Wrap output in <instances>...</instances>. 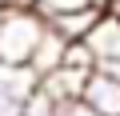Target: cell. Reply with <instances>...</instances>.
<instances>
[{"label":"cell","mask_w":120,"mask_h":116,"mask_svg":"<svg viewBox=\"0 0 120 116\" xmlns=\"http://www.w3.org/2000/svg\"><path fill=\"white\" fill-rule=\"evenodd\" d=\"M40 12H52V8H68V4H108V0H32Z\"/></svg>","instance_id":"obj_9"},{"label":"cell","mask_w":120,"mask_h":116,"mask_svg":"<svg viewBox=\"0 0 120 116\" xmlns=\"http://www.w3.org/2000/svg\"><path fill=\"white\" fill-rule=\"evenodd\" d=\"M8 4H32V0H0V8H8Z\"/></svg>","instance_id":"obj_11"},{"label":"cell","mask_w":120,"mask_h":116,"mask_svg":"<svg viewBox=\"0 0 120 116\" xmlns=\"http://www.w3.org/2000/svg\"><path fill=\"white\" fill-rule=\"evenodd\" d=\"M108 12H116V16H120V0H108Z\"/></svg>","instance_id":"obj_12"},{"label":"cell","mask_w":120,"mask_h":116,"mask_svg":"<svg viewBox=\"0 0 120 116\" xmlns=\"http://www.w3.org/2000/svg\"><path fill=\"white\" fill-rule=\"evenodd\" d=\"M64 116H100L96 108H88L84 100H72V104H64Z\"/></svg>","instance_id":"obj_10"},{"label":"cell","mask_w":120,"mask_h":116,"mask_svg":"<svg viewBox=\"0 0 120 116\" xmlns=\"http://www.w3.org/2000/svg\"><path fill=\"white\" fill-rule=\"evenodd\" d=\"M64 52H68V40L60 36V32H44V40H40V48H36V56H32V72L36 76H48V72H56L60 64H64Z\"/></svg>","instance_id":"obj_6"},{"label":"cell","mask_w":120,"mask_h":116,"mask_svg":"<svg viewBox=\"0 0 120 116\" xmlns=\"http://www.w3.org/2000/svg\"><path fill=\"white\" fill-rule=\"evenodd\" d=\"M80 100H84L88 108H96L100 116H120V80H112V76H104V72L92 68Z\"/></svg>","instance_id":"obj_5"},{"label":"cell","mask_w":120,"mask_h":116,"mask_svg":"<svg viewBox=\"0 0 120 116\" xmlns=\"http://www.w3.org/2000/svg\"><path fill=\"white\" fill-rule=\"evenodd\" d=\"M48 32V20L36 4H8L0 8V64L32 68V56Z\"/></svg>","instance_id":"obj_1"},{"label":"cell","mask_w":120,"mask_h":116,"mask_svg":"<svg viewBox=\"0 0 120 116\" xmlns=\"http://www.w3.org/2000/svg\"><path fill=\"white\" fill-rule=\"evenodd\" d=\"M88 52L96 64H108V60H120V16L116 12H104L100 24L88 32Z\"/></svg>","instance_id":"obj_4"},{"label":"cell","mask_w":120,"mask_h":116,"mask_svg":"<svg viewBox=\"0 0 120 116\" xmlns=\"http://www.w3.org/2000/svg\"><path fill=\"white\" fill-rule=\"evenodd\" d=\"M64 64H72V68H96V60H92V52H88V44H84V40H80V44H68Z\"/></svg>","instance_id":"obj_8"},{"label":"cell","mask_w":120,"mask_h":116,"mask_svg":"<svg viewBox=\"0 0 120 116\" xmlns=\"http://www.w3.org/2000/svg\"><path fill=\"white\" fill-rule=\"evenodd\" d=\"M104 12H108V4H68V8L44 12V20H48L52 32H60L68 44H80V40H88V32L100 24Z\"/></svg>","instance_id":"obj_2"},{"label":"cell","mask_w":120,"mask_h":116,"mask_svg":"<svg viewBox=\"0 0 120 116\" xmlns=\"http://www.w3.org/2000/svg\"><path fill=\"white\" fill-rule=\"evenodd\" d=\"M92 68H72V64H60L56 72L40 76V92H48L56 104H72L84 96V84H88Z\"/></svg>","instance_id":"obj_3"},{"label":"cell","mask_w":120,"mask_h":116,"mask_svg":"<svg viewBox=\"0 0 120 116\" xmlns=\"http://www.w3.org/2000/svg\"><path fill=\"white\" fill-rule=\"evenodd\" d=\"M24 116H64V104H56L48 92H32L28 100H24Z\"/></svg>","instance_id":"obj_7"}]
</instances>
